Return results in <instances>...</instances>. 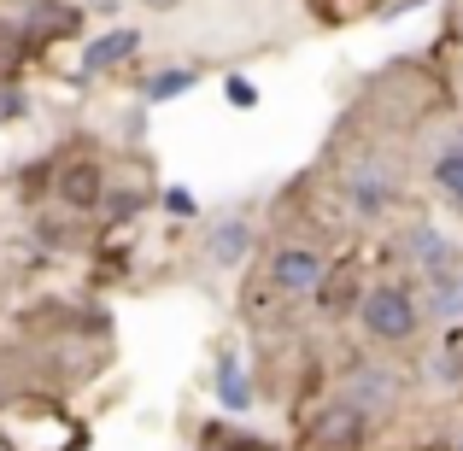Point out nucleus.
<instances>
[{
	"label": "nucleus",
	"mask_w": 463,
	"mask_h": 451,
	"mask_svg": "<svg viewBox=\"0 0 463 451\" xmlns=\"http://www.w3.org/2000/svg\"><path fill=\"white\" fill-rule=\"evenodd\" d=\"M352 316H358L364 340H375V346H411L422 328V299L405 282H375V287H364Z\"/></svg>",
	"instance_id": "f257e3e1"
},
{
	"label": "nucleus",
	"mask_w": 463,
	"mask_h": 451,
	"mask_svg": "<svg viewBox=\"0 0 463 451\" xmlns=\"http://www.w3.org/2000/svg\"><path fill=\"white\" fill-rule=\"evenodd\" d=\"M264 276H270V287L282 299H311L317 282L328 276V258L317 247H306V240H282V247L264 258Z\"/></svg>",
	"instance_id": "f03ea898"
},
{
	"label": "nucleus",
	"mask_w": 463,
	"mask_h": 451,
	"mask_svg": "<svg viewBox=\"0 0 463 451\" xmlns=\"http://www.w3.org/2000/svg\"><path fill=\"white\" fill-rule=\"evenodd\" d=\"M106 193H112V170H106L100 158H71V164H59L53 200L65 205V211H100Z\"/></svg>",
	"instance_id": "7ed1b4c3"
},
{
	"label": "nucleus",
	"mask_w": 463,
	"mask_h": 451,
	"mask_svg": "<svg viewBox=\"0 0 463 451\" xmlns=\"http://www.w3.org/2000/svg\"><path fill=\"white\" fill-rule=\"evenodd\" d=\"M399 387H405V381H399L393 370H382V363H352L346 381H340V399H346V405H358L370 422H382V417H393Z\"/></svg>",
	"instance_id": "20e7f679"
},
{
	"label": "nucleus",
	"mask_w": 463,
	"mask_h": 451,
	"mask_svg": "<svg viewBox=\"0 0 463 451\" xmlns=\"http://www.w3.org/2000/svg\"><path fill=\"white\" fill-rule=\"evenodd\" d=\"M306 440L317 451H364V440H370V417H364L358 405H346V399H328V405L311 417Z\"/></svg>",
	"instance_id": "39448f33"
},
{
	"label": "nucleus",
	"mask_w": 463,
	"mask_h": 451,
	"mask_svg": "<svg viewBox=\"0 0 463 451\" xmlns=\"http://www.w3.org/2000/svg\"><path fill=\"white\" fill-rule=\"evenodd\" d=\"M141 47H147V35H141L136 23H100V35L82 42V70H89V77H112V70H124Z\"/></svg>",
	"instance_id": "423d86ee"
},
{
	"label": "nucleus",
	"mask_w": 463,
	"mask_h": 451,
	"mask_svg": "<svg viewBox=\"0 0 463 451\" xmlns=\"http://www.w3.org/2000/svg\"><path fill=\"white\" fill-rule=\"evenodd\" d=\"M12 23L24 30L30 47H42V42H65V35H77L82 23H89V12H82L77 0H30Z\"/></svg>",
	"instance_id": "0eeeda50"
},
{
	"label": "nucleus",
	"mask_w": 463,
	"mask_h": 451,
	"mask_svg": "<svg viewBox=\"0 0 463 451\" xmlns=\"http://www.w3.org/2000/svg\"><path fill=\"white\" fill-rule=\"evenodd\" d=\"M399 247H405V264H411V270H422L429 282H434V276H452V270H463L458 240H452V235H440L434 223H411Z\"/></svg>",
	"instance_id": "6e6552de"
},
{
	"label": "nucleus",
	"mask_w": 463,
	"mask_h": 451,
	"mask_svg": "<svg viewBox=\"0 0 463 451\" xmlns=\"http://www.w3.org/2000/svg\"><path fill=\"white\" fill-rule=\"evenodd\" d=\"M252 247H259V229L241 211H223L205 229V264H212V270H241V264L252 258Z\"/></svg>",
	"instance_id": "1a4fd4ad"
},
{
	"label": "nucleus",
	"mask_w": 463,
	"mask_h": 451,
	"mask_svg": "<svg viewBox=\"0 0 463 451\" xmlns=\"http://www.w3.org/2000/svg\"><path fill=\"white\" fill-rule=\"evenodd\" d=\"M346 205L364 217V223H370V217H387L399 205V182L387 176V170H375V164H358L346 176Z\"/></svg>",
	"instance_id": "9d476101"
},
{
	"label": "nucleus",
	"mask_w": 463,
	"mask_h": 451,
	"mask_svg": "<svg viewBox=\"0 0 463 451\" xmlns=\"http://www.w3.org/2000/svg\"><path fill=\"white\" fill-rule=\"evenodd\" d=\"M212 393H217V405H223L229 417H247V410L259 405V387H252V370L241 363V352H235V346H229V352H217Z\"/></svg>",
	"instance_id": "9b49d317"
},
{
	"label": "nucleus",
	"mask_w": 463,
	"mask_h": 451,
	"mask_svg": "<svg viewBox=\"0 0 463 451\" xmlns=\"http://www.w3.org/2000/svg\"><path fill=\"white\" fill-rule=\"evenodd\" d=\"M200 77H205L200 65H153V70H141V106H170V100H182V94L200 89Z\"/></svg>",
	"instance_id": "f8f14e48"
},
{
	"label": "nucleus",
	"mask_w": 463,
	"mask_h": 451,
	"mask_svg": "<svg viewBox=\"0 0 463 451\" xmlns=\"http://www.w3.org/2000/svg\"><path fill=\"white\" fill-rule=\"evenodd\" d=\"M317 311H323V316H335V323H340V316H352V311H358V299H364V287H358V264H340V270H328L323 276V282H317Z\"/></svg>",
	"instance_id": "ddd939ff"
},
{
	"label": "nucleus",
	"mask_w": 463,
	"mask_h": 451,
	"mask_svg": "<svg viewBox=\"0 0 463 451\" xmlns=\"http://www.w3.org/2000/svg\"><path fill=\"white\" fill-rule=\"evenodd\" d=\"M422 311L434 316V323H463V270H452V276H434L429 282V294H422Z\"/></svg>",
	"instance_id": "4468645a"
},
{
	"label": "nucleus",
	"mask_w": 463,
	"mask_h": 451,
	"mask_svg": "<svg viewBox=\"0 0 463 451\" xmlns=\"http://www.w3.org/2000/svg\"><path fill=\"white\" fill-rule=\"evenodd\" d=\"M429 176H434V188H440L452 205H463V141H452V147L434 158V170H429Z\"/></svg>",
	"instance_id": "2eb2a0df"
},
{
	"label": "nucleus",
	"mask_w": 463,
	"mask_h": 451,
	"mask_svg": "<svg viewBox=\"0 0 463 451\" xmlns=\"http://www.w3.org/2000/svg\"><path fill=\"white\" fill-rule=\"evenodd\" d=\"M153 205H158L153 188L147 193H141V188H112L106 205H100V217H106V223H124V217H141V211H153Z\"/></svg>",
	"instance_id": "dca6fc26"
},
{
	"label": "nucleus",
	"mask_w": 463,
	"mask_h": 451,
	"mask_svg": "<svg viewBox=\"0 0 463 451\" xmlns=\"http://www.w3.org/2000/svg\"><path fill=\"white\" fill-rule=\"evenodd\" d=\"M30 117V89L18 77H0V124H24Z\"/></svg>",
	"instance_id": "f3484780"
},
{
	"label": "nucleus",
	"mask_w": 463,
	"mask_h": 451,
	"mask_svg": "<svg viewBox=\"0 0 463 451\" xmlns=\"http://www.w3.org/2000/svg\"><path fill=\"white\" fill-rule=\"evenodd\" d=\"M158 205H165V217H176V223H194V217H200V200H194V188H182V182H170V188L158 193Z\"/></svg>",
	"instance_id": "a211bd4d"
},
{
	"label": "nucleus",
	"mask_w": 463,
	"mask_h": 451,
	"mask_svg": "<svg viewBox=\"0 0 463 451\" xmlns=\"http://www.w3.org/2000/svg\"><path fill=\"white\" fill-rule=\"evenodd\" d=\"M223 100L235 106V112H259V82L241 77V70H229L223 77Z\"/></svg>",
	"instance_id": "6ab92c4d"
},
{
	"label": "nucleus",
	"mask_w": 463,
	"mask_h": 451,
	"mask_svg": "<svg viewBox=\"0 0 463 451\" xmlns=\"http://www.w3.org/2000/svg\"><path fill=\"white\" fill-rule=\"evenodd\" d=\"M89 18H100V23H124V0H77Z\"/></svg>",
	"instance_id": "aec40b11"
},
{
	"label": "nucleus",
	"mask_w": 463,
	"mask_h": 451,
	"mask_svg": "<svg viewBox=\"0 0 463 451\" xmlns=\"http://www.w3.org/2000/svg\"><path fill=\"white\" fill-rule=\"evenodd\" d=\"M147 6H170V0H147Z\"/></svg>",
	"instance_id": "412c9836"
},
{
	"label": "nucleus",
	"mask_w": 463,
	"mask_h": 451,
	"mask_svg": "<svg viewBox=\"0 0 463 451\" xmlns=\"http://www.w3.org/2000/svg\"><path fill=\"white\" fill-rule=\"evenodd\" d=\"M458 141H463V124H458Z\"/></svg>",
	"instance_id": "4be33fe9"
},
{
	"label": "nucleus",
	"mask_w": 463,
	"mask_h": 451,
	"mask_svg": "<svg viewBox=\"0 0 463 451\" xmlns=\"http://www.w3.org/2000/svg\"><path fill=\"white\" fill-rule=\"evenodd\" d=\"M458 451H463V446H458Z\"/></svg>",
	"instance_id": "5701e85b"
}]
</instances>
